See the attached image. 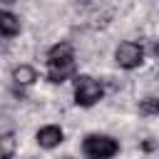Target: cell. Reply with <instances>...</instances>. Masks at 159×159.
<instances>
[{
	"mask_svg": "<svg viewBox=\"0 0 159 159\" xmlns=\"http://www.w3.org/2000/svg\"><path fill=\"white\" fill-rule=\"evenodd\" d=\"M75 72V52L70 42H57L47 50V80L50 82H65Z\"/></svg>",
	"mask_w": 159,
	"mask_h": 159,
	"instance_id": "6da1fadb",
	"label": "cell"
},
{
	"mask_svg": "<svg viewBox=\"0 0 159 159\" xmlns=\"http://www.w3.org/2000/svg\"><path fill=\"white\" fill-rule=\"evenodd\" d=\"M82 152L87 159H112L119 152V144L107 134H89L82 144Z\"/></svg>",
	"mask_w": 159,
	"mask_h": 159,
	"instance_id": "7a4b0ae2",
	"label": "cell"
},
{
	"mask_svg": "<svg viewBox=\"0 0 159 159\" xmlns=\"http://www.w3.org/2000/svg\"><path fill=\"white\" fill-rule=\"evenodd\" d=\"M102 94H104V89H102V84H99L97 80H92V77H87V75H82V77L75 80V102H77L80 107H92V104H97V102L102 99Z\"/></svg>",
	"mask_w": 159,
	"mask_h": 159,
	"instance_id": "3957f363",
	"label": "cell"
},
{
	"mask_svg": "<svg viewBox=\"0 0 159 159\" xmlns=\"http://www.w3.org/2000/svg\"><path fill=\"white\" fill-rule=\"evenodd\" d=\"M114 60H117L119 67H124V70H134V67L142 65V60H144V50H142L139 42H122V45L114 50Z\"/></svg>",
	"mask_w": 159,
	"mask_h": 159,
	"instance_id": "277c9868",
	"label": "cell"
},
{
	"mask_svg": "<svg viewBox=\"0 0 159 159\" xmlns=\"http://www.w3.org/2000/svg\"><path fill=\"white\" fill-rule=\"evenodd\" d=\"M62 139H65V134H62V129H60V127H42V129L37 132V144H40V147H45V149L57 147Z\"/></svg>",
	"mask_w": 159,
	"mask_h": 159,
	"instance_id": "5b68a950",
	"label": "cell"
},
{
	"mask_svg": "<svg viewBox=\"0 0 159 159\" xmlns=\"http://www.w3.org/2000/svg\"><path fill=\"white\" fill-rule=\"evenodd\" d=\"M17 32H20V17L12 15V12H7V10H2V12H0V35L12 37V35H17Z\"/></svg>",
	"mask_w": 159,
	"mask_h": 159,
	"instance_id": "8992f818",
	"label": "cell"
},
{
	"mask_svg": "<svg viewBox=\"0 0 159 159\" xmlns=\"http://www.w3.org/2000/svg\"><path fill=\"white\" fill-rule=\"evenodd\" d=\"M12 80H15L17 84H32V82L37 80V72H35V67H30V65H20V67L12 70Z\"/></svg>",
	"mask_w": 159,
	"mask_h": 159,
	"instance_id": "52a82bcc",
	"label": "cell"
},
{
	"mask_svg": "<svg viewBox=\"0 0 159 159\" xmlns=\"http://www.w3.org/2000/svg\"><path fill=\"white\" fill-rule=\"evenodd\" d=\"M15 149H17L15 134H12V132L0 134V159H12V157H15Z\"/></svg>",
	"mask_w": 159,
	"mask_h": 159,
	"instance_id": "ba28073f",
	"label": "cell"
},
{
	"mask_svg": "<svg viewBox=\"0 0 159 159\" xmlns=\"http://www.w3.org/2000/svg\"><path fill=\"white\" fill-rule=\"evenodd\" d=\"M139 112H142V114H159V99L147 97V99L139 104Z\"/></svg>",
	"mask_w": 159,
	"mask_h": 159,
	"instance_id": "9c48e42d",
	"label": "cell"
},
{
	"mask_svg": "<svg viewBox=\"0 0 159 159\" xmlns=\"http://www.w3.org/2000/svg\"><path fill=\"white\" fill-rule=\"evenodd\" d=\"M154 55H157V57H159V42H157V45H154Z\"/></svg>",
	"mask_w": 159,
	"mask_h": 159,
	"instance_id": "30bf717a",
	"label": "cell"
},
{
	"mask_svg": "<svg viewBox=\"0 0 159 159\" xmlns=\"http://www.w3.org/2000/svg\"><path fill=\"white\" fill-rule=\"evenodd\" d=\"M2 2H15V0H2Z\"/></svg>",
	"mask_w": 159,
	"mask_h": 159,
	"instance_id": "8fae6325",
	"label": "cell"
}]
</instances>
